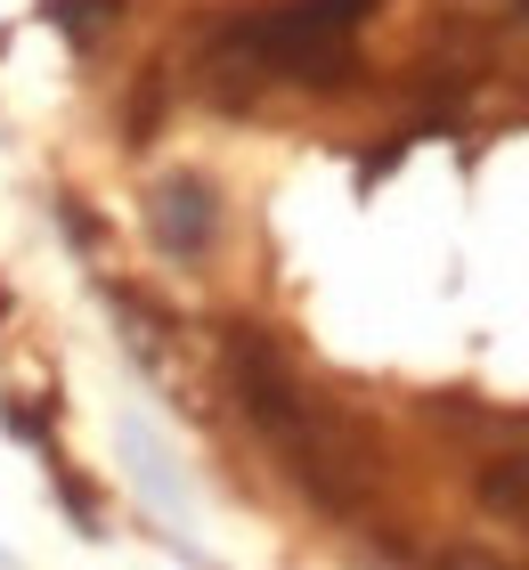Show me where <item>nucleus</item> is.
Wrapping results in <instances>:
<instances>
[{
    "label": "nucleus",
    "instance_id": "2",
    "mask_svg": "<svg viewBox=\"0 0 529 570\" xmlns=\"http://www.w3.org/2000/svg\"><path fill=\"white\" fill-rule=\"evenodd\" d=\"M472 498H481V513H489V522H513V530H529V449L489 456L481 473H472Z\"/></svg>",
    "mask_w": 529,
    "mask_h": 570
},
{
    "label": "nucleus",
    "instance_id": "1",
    "mask_svg": "<svg viewBox=\"0 0 529 570\" xmlns=\"http://www.w3.org/2000/svg\"><path fill=\"white\" fill-rule=\"evenodd\" d=\"M155 245L164 253H179V262H196V253L221 237V196H212V179H196V171H179V179H164L155 188Z\"/></svg>",
    "mask_w": 529,
    "mask_h": 570
},
{
    "label": "nucleus",
    "instance_id": "4",
    "mask_svg": "<svg viewBox=\"0 0 529 570\" xmlns=\"http://www.w3.org/2000/svg\"><path fill=\"white\" fill-rule=\"evenodd\" d=\"M0 570H9V562H0Z\"/></svg>",
    "mask_w": 529,
    "mask_h": 570
},
{
    "label": "nucleus",
    "instance_id": "3",
    "mask_svg": "<svg viewBox=\"0 0 529 570\" xmlns=\"http://www.w3.org/2000/svg\"><path fill=\"white\" fill-rule=\"evenodd\" d=\"M521 17H529V0H521Z\"/></svg>",
    "mask_w": 529,
    "mask_h": 570
}]
</instances>
